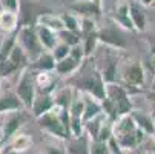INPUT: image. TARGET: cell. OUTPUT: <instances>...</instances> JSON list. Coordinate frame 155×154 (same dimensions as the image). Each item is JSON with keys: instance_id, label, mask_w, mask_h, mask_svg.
Returning a JSON list of instances; mask_svg holds the SVG:
<instances>
[{"instance_id": "14", "label": "cell", "mask_w": 155, "mask_h": 154, "mask_svg": "<svg viewBox=\"0 0 155 154\" xmlns=\"http://www.w3.org/2000/svg\"><path fill=\"white\" fill-rule=\"evenodd\" d=\"M89 142L91 139L86 133L78 137H69L66 145V154H89Z\"/></svg>"}, {"instance_id": "20", "label": "cell", "mask_w": 155, "mask_h": 154, "mask_svg": "<svg viewBox=\"0 0 155 154\" xmlns=\"http://www.w3.org/2000/svg\"><path fill=\"white\" fill-rule=\"evenodd\" d=\"M29 68L35 71H54L55 60L51 54V51H43L34 62L29 63Z\"/></svg>"}, {"instance_id": "26", "label": "cell", "mask_w": 155, "mask_h": 154, "mask_svg": "<svg viewBox=\"0 0 155 154\" xmlns=\"http://www.w3.org/2000/svg\"><path fill=\"white\" fill-rule=\"evenodd\" d=\"M57 39L58 42H63L69 46H75L81 42V37H80V33H74V31H69V29H61L57 33Z\"/></svg>"}, {"instance_id": "15", "label": "cell", "mask_w": 155, "mask_h": 154, "mask_svg": "<svg viewBox=\"0 0 155 154\" xmlns=\"http://www.w3.org/2000/svg\"><path fill=\"white\" fill-rule=\"evenodd\" d=\"M34 28H35V34H37V37H38V40H40V43H41L43 50L51 51V50L57 45V42H58L57 33H54V31L49 29V28L41 26V25H34Z\"/></svg>"}, {"instance_id": "24", "label": "cell", "mask_w": 155, "mask_h": 154, "mask_svg": "<svg viewBox=\"0 0 155 154\" xmlns=\"http://www.w3.org/2000/svg\"><path fill=\"white\" fill-rule=\"evenodd\" d=\"M8 60L17 68V71H21L26 67H29V60H28L26 54L23 53V50L17 45V42H15V45L12 46V50H11V53L8 56Z\"/></svg>"}, {"instance_id": "28", "label": "cell", "mask_w": 155, "mask_h": 154, "mask_svg": "<svg viewBox=\"0 0 155 154\" xmlns=\"http://www.w3.org/2000/svg\"><path fill=\"white\" fill-rule=\"evenodd\" d=\"M68 111L72 117H83V113H84V100H83V96L81 93L78 96H74L69 108H68Z\"/></svg>"}, {"instance_id": "22", "label": "cell", "mask_w": 155, "mask_h": 154, "mask_svg": "<svg viewBox=\"0 0 155 154\" xmlns=\"http://www.w3.org/2000/svg\"><path fill=\"white\" fill-rule=\"evenodd\" d=\"M18 28V12L14 11H0V29L3 33H14Z\"/></svg>"}, {"instance_id": "46", "label": "cell", "mask_w": 155, "mask_h": 154, "mask_svg": "<svg viewBox=\"0 0 155 154\" xmlns=\"http://www.w3.org/2000/svg\"><path fill=\"white\" fill-rule=\"evenodd\" d=\"M0 151H2V145H0Z\"/></svg>"}, {"instance_id": "16", "label": "cell", "mask_w": 155, "mask_h": 154, "mask_svg": "<svg viewBox=\"0 0 155 154\" xmlns=\"http://www.w3.org/2000/svg\"><path fill=\"white\" fill-rule=\"evenodd\" d=\"M35 25H41L45 28H49L54 33H58V31L64 29L61 17L55 15V14H51V12H40L37 15V19H35Z\"/></svg>"}, {"instance_id": "13", "label": "cell", "mask_w": 155, "mask_h": 154, "mask_svg": "<svg viewBox=\"0 0 155 154\" xmlns=\"http://www.w3.org/2000/svg\"><path fill=\"white\" fill-rule=\"evenodd\" d=\"M130 117L134 119L135 125L138 129H141L146 136H152L155 134V120L150 114L143 113V111H130Z\"/></svg>"}, {"instance_id": "42", "label": "cell", "mask_w": 155, "mask_h": 154, "mask_svg": "<svg viewBox=\"0 0 155 154\" xmlns=\"http://www.w3.org/2000/svg\"><path fill=\"white\" fill-rule=\"evenodd\" d=\"M150 90H155V73H153V80H152V86H150Z\"/></svg>"}, {"instance_id": "12", "label": "cell", "mask_w": 155, "mask_h": 154, "mask_svg": "<svg viewBox=\"0 0 155 154\" xmlns=\"http://www.w3.org/2000/svg\"><path fill=\"white\" fill-rule=\"evenodd\" d=\"M23 105L15 93L6 91L0 96V114H9L15 111H23Z\"/></svg>"}, {"instance_id": "38", "label": "cell", "mask_w": 155, "mask_h": 154, "mask_svg": "<svg viewBox=\"0 0 155 154\" xmlns=\"http://www.w3.org/2000/svg\"><path fill=\"white\" fill-rule=\"evenodd\" d=\"M146 97H147V100H149V103L152 105V109L155 111V90H150L147 94H146Z\"/></svg>"}, {"instance_id": "36", "label": "cell", "mask_w": 155, "mask_h": 154, "mask_svg": "<svg viewBox=\"0 0 155 154\" xmlns=\"http://www.w3.org/2000/svg\"><path fill=\"white\" fill-rule=\"evenodd\" d=\"M45 154H66V146L57 143H46Z\"/></svg>"}, {"instance_id": "17", "label": "cell", "mask_w": 155, "mask_h": 154, "mask_svg": "<svg viewBox=\"0 0 155 154\" xmlns=\"http://www.w3.org/2000/svg\"><path fill=\"white\" fill-rule=\"evenodd\" d=\"M81 96H83V100H84V113H83V117H81L83 122H87V120H91V119H94V117H97L103 113L101 105L95 97H92L89 94H84V93H81Z\"/></svg>"}, {"instance_id": "1", "label": "cell", "mask_w": 155, "mask_h": 154, "mask_svg": "<svg viewBox=\"0 0 155 154\" xmlns=\"http://www.w3.org/2000/svg\"><path fill=\"white\" fill-rule=\"evenodd\" d=\"M71 86H74V90H77L80 93L95 97L98 102H101L106 97V83L101 77L100 70H97V68L87 70L86 73L74 77L71 80Z\"/></svg>"}, {"instance_id": "40", "label": "cell", "mask_w": 155, "mask_h": 154, "mask_svg": "<svg viewBox=\"0 0 155 154\" xmlns=\"http://www.w3.org/2000/svg\"><path fill=\"white\" fill-rule=\"evenodd\" d=\"M149 46H150V53L155 56V37H153V39L149 42Z\"/></svg>"}, {"instance_id": "23", "label": "cell", "mask_w": 155, "mask_h": 154, "mask_svg": "<svg viewBox=\"0 0 155 154\" xmlns=\"http://www.w3.org/2000/svg\"><path fill=\"white\" fill-rule=\"evenodd\" d=\"M32 146V137L29 134H20L17 133L9 139V149L12 152H25Z\"/></svg>"}, {"instance_id": "34", "label": "cell", "mask_w": 155, "mask_h": 154, "mask_svg": "<svg viewBox=\"0 0 155 154\" xmlns=\"http://www.w3.org/2000/svg\"><path fill=\"white\" fill-rule=\"evenodd\" d=\"M69 56H71L74 60H77L78 63H83V60L86 59V56H84V50H83V46H81V43H78V45H75V46H71Z\"/></svg>"}, {"instance_id": "25", "label": "cell", "mask_w": 155, "mask_h": 154, "mask_svg": "<svg viewBox=\"0 0 155 154\" xmlns=\"http://www.w3.org/2000/svg\"><path fill=\"white\" fill-rule=\"evenodd\" d=\"M117 65H118V62H117L115 57L107 56L104 67H103V70L100 71V73H101V77H103V80H104L106 85L117 82Z\"/></svg>"}, {"instance_id": "21", "label": "cell", "mask_w": 155, "mask_h": 154, "mask_svg": "<svg viewBox=\"0 0 155 154\" xmlns=\"http://www.w3.org/2000/svg\"><path fill=\"white\" fill-rule=\"evenodd\" d=\"M74 93H75L74 86H71V85L63 86L61 90H58L55 94H52V97H54V105H55L57 108L68 109L69 105H71V102H72V99H74Z\"/></svg>"}, {"instance_id": "44", "label": "cell", "mask_w": 155, "mask_h": 154, "mask_svg": "<svg viewBox=\"0 0 155 154\" xmlns=\"http://www.w3.org/2000/svg\"><path fill=\"white\" fill-rule=\"evenodd\" d=\"M0 133H2V125H0Z\"/></svg>"}, {"instance_id": "10", "label": "cell", "mask_w": 155, "mask_h": 154, "mask_svg": "<svg viewBox=\"0 0 155 154\" xmlns=\"http://www.w3.org/2000/svg\"><path fill=\"white\" fill-rule=\"evenodd\" d=\"M129 19L132 22V25H134V29L135 31H146V12H144V6L140 3V2H135V0H132L129 2Z\"/></svg>"}, {"instance_id": "18", "label": "cell", "mask_w": 155, "mask_h": 154, "mask_svg": "<svg viewBox=\"0 0 155 154\" xmlns=\"http://www.w3.org/2000/svg\"><path fill=\"white\" fill-rule=\"evenodd\" d=\"M80 67H81V63H78V62L74 60L71 56H68V57H64V59L55 62L54 71H55L58 76H61V77H68V76H72L74 73H77V71L80 70Z\"/></svg>"}, {"instance_id": "11", "label": "cell", "mask_w": 155, "mask_h": 154, "mask_svg": "<svg viewBox=\"0 0 155 154\" xmlns=\"http://www.w3.org/2000/svg\"><path fill=\"white\" fill-rule=\"evenodd\" d=\"M71 11L75 12L80 17H98L101 14V6L95 5L91 0H78V2L71 5Z\"/></svg>"}, {"instance_id": "32", "label": "cell", "mask_w": 155, "mask_h": 154, "mask_svg": "<svg viewBox=\"0 0 155 154\" xmlns=\"http://www.w3.org/2000/svg\"><path fill=\"white\" fill-rule=\"evenodd\" d=\"M69 128H71V137H78L84 133V122L80 117H72L71 116Z\"/></svg>"}, {"instance_id": "4", "label": "cell", "mask_w": 155, "mask_h": 154, "mask_svg": "<svg viewBox=\"0 0 155 154\" xmlns=\"http://www.w3.org/2000/svg\"><path fill=\"white\" fill-rule=\"evenodd\" d=\"M106 97L115 105L118 116L130 114V111L134 109V105H132L127 88H124L123 85H118L117 82L106 85Z\"/></svg>"}, {"instance_id": "7", "label": "cell", "mask_w": 155, "mask_h": 154, "mask_svg": "<svg viewBox=\"0 0 155 154\" xmlns=\"http://www.w3.org/2000/svg\"><path fill=\"white\" fill-rule=\"evenodd\" d=\"M123 82L126 83V88H138L143 90L144 86V70L140 62H130L123 68L121 73Z\"/></svg>"}, {"instance_id": "8", "label": "cell", "mask_w": 155, "mask_h": 154, "mask_svg": "<svg viewBox=\"0 0 155 154\" xmlns=\"http://www.w3.org/2000/svg\"><path fill=\"white\" fill-rule=\"evenodd\" d=\"M25 123V116L23 111H15V113H9L8 119L5 120V123L2 125V140H9L12 136H15L18 133V129L23 126Z\"/></svg>"}, {"instance_id": "43", "label": "cell", "mask_w": 155, "mask_h": 154, "mask_svg": "<svg viewBox=\"0 0 155 154\" xmlns=\"http://www.w3.org/2000/svg\"><path fill=\"white\" fill-rule=\"evenodd\" d=\"M91 2H94L95 5H98V6H101V0H91Z\"/></svg>"}, {"instance_id": "3", "label": "cell", "mask_w": 155, "mask_h": 154, "mask_svg": "<svg viewBox=\"0 0 155 154\" xmlns=\"http://www.w3.org/2000/svg\"><path fill=\"white\" fill-rule=\"evenodd\" d=\"M14 93L20 99L25 109H31L32 102L37 96V86H35V80H34V71L29 67L20 71V77L17 80Z\"/></svg>"}, {"instance_id": "2", "label": "cell", "mask_w": 155, "mask_h": 154, "mask_svg": "<svg viewBox=\"0 0 155 154\" xmlns=\"http://www.w3.org/2000/svg\"><path fill=\"white\" fill-rule=\"evenodd\" d=\"M15 39H17V45L26 54L29 63L34 62L43 51H46V50H43L41 43L35 34L34 25H21L15 33Z\"/></svg>"}, {"instance_id": "30", "label": "cell", "mask_w": 155, "mask_h": 154, "mask_svg": "<svg viewBox=\"0 0 155 154\" xmlns=\"http://www.w3.org/2000/svg\"><path fill=\"white\" fill-rule=\"evenodd\" d=\"M69 51H71V46L69 45H66V43H63V42H57V45L51 50V54H52L54 60L58 62V60H61L64 57H68L69 56Z\"/></svg>"}, {"instance_id": "37", "label": "cell", "mask_w": 155, "mask_h": 154, "mask_svg": "<svg viewBox=\"0 0 155 154\" xmlns=\"http://www.w3.org/2000/svg\"><path fill=\"white\" fill-rule=\"evenodd\" d=\"M106 145H107L110 154H121V152H123V149L120 148V145H118V142H117V139H115L114 136L109 137V139L106 140Z\"/></svg>"}, {"instance_id": "45", "label": "cell", "mask_w": 155, "mask_h": 154, "mask_svg": "<svg viewBox=\"0 0 155 154\" xmlns=\"http://www.w3.org/2000/svg\"><path fill=\"white\" fill-rule=\"evenodd\" d=\"M146 154H155V152H146Z\"/></svg>"}, {"instance_id": "29", "label": "cell", "mask_w": 155, "mask_h": 154, "mask_svg": "<svg viewBox=\"0 0 155 154\" xmlns=\"http://www.w3.org/2000/svg\"><path fill=\"white\" fill-rule=\"evenodd\" d=\"M110 19H112L114 25H120L123 26L124 29H129V31H135L134 29V25L129 19V14H117V12H112L110 14Z\"/></svg>"}, {"instance_id": "41", "label": "cell", "mask_w": 155, "mask_h": 154, "mask_svg": "<svg viewBox=\"0 0 155 154\" xmlns=\"http://www.w3.org/2000/svg\"><path fill=\"white\" fill-rule=\"evenodd\" d=\"M3 40H5V37L0 34V50H2V45H3Z\"/></svg>"}, {"instance_id": "47", "label": "cell", "mask_w": 155, "mask_h": 154, "mask_svg": "<svg viewBox=\"0 0 155 154\" xmlns=\"http://www.w3.org/2000/svg\"><path fill=\"white\" fill-rule=\"evenodd\" d=\"M152 6H155V2H153V5H152Z\"/></svg>"}, {"instance_id": "9", "label": "cell", "mask_w": 155, "mask_h": 154, "mask_svg": "<svg viewBox=\"0 0 155 154\" xmlns=\"http://www.w3.org/2000/svg\"><path fill=\"white\" fill-rule=\"evenodd\" d=\"M54 97L52 94H46V93H37L34 102H32V106H31V113L35 119L41 117L43 114L49 113L51 109L54 108Z\"/></svg>"}, {"instance_id": "27", "label": "cell", "mask_w": 155, "mask_h": 154, "mask_svg": "<svg viewBox=\"0 0 155 154\" xmlns=\"http://www.w3.org/2000/svg\"><path fill=\"white\" fill-rule=\"evenodd\" d=\"M60 17H61V22L64 25V29H69V31H74V33H80V19H78V15L71 14V12H64Z\"/></svg>"}, {"instance_id": "33", "label": "cell", "mask_w": 155, "mask_h": 154, "mask_svg": "<svg viewBox=\"0 0 155 154\" xmlns=\"http://www.w3.org/2000/svg\"><path fill=\"white\" fill-rule=\"evenodd\" d=\"M89 154H110L106 142L100 140H91L89 142Z\"/></svg>"}, {"instance_id": "48", "label": "cell", "mask_w": 155, "mask_h": 154, "mask_svg": "<svg viewBox=\"0 0 155 154\" xmlns=\"http://www.w3.org/2000/svg\"><path fill=\"white\" fill-rule=\"evenodd\" d=\"M0 82H2V77H0Z\"/></svg>"}, {"instance_id": "39", "label": "cell", "mask_w": 155, "mask_h": 154, "mask_svg": "<svg viewBox=\"0 0 155 154\" xmlns=\"http://www.w3.org/2000/svg\"><path fill=\"white\" fill-rule=\"evenodd\" d=\"M138 2H140L143 6H152L155 0H138Z\"/></svg>"}, {"instance_id": "6", "label": "cell", "mask_w": 155, "mask_h": 154, "mask_svg": "<svg viewBox=\"0 0 155 154\" xmlns=\"http://www.w3.org/2000/svg\"><path fill=\"white\" fill-rule=\"evenodd\" d=\"M97 36H98V43H103L104 46L114 48V50H126L127 48V42H126L124 36L115 26L98 28Z\"/></svg>"}, {"instance_id": "35", "label": "cell", "mask_w": 155, "mask_h": 154, "mask_svg": "<svg viewBox=\"0 0 155 154\" xmlns=\"http://www.w3.org/2000/svg\"><path fill=\"white\" fill-rule=\"evenodd\" d=\"M0 5L6 11H14V12L20 11V0H0Z\"/></svg>"}, {"instance_id": "5", "label": "cell", "mask_w": 155, "mask_h": 154, "mask_svg": "<svg viewBox=\"0 0 155 154\" xmlns=\"http://www.w3.org/2000/svg\"><path fill=\"white\" fill-rule=\"evenodd\" d=\"M37 120H38V126L43 131H46L49 136H52L54 139H60V140H68L69 139V136L66 134V131H64V128H63V125L58 119L55 108H52L49 113L43 114Z\"/></svg>"}, {"instance_id": "31", "label": "cell", "mask_w": 155, "mask_h": 154, "mask_svg": "<svg viewBox=\"0 0 155 154\" xmlns=\"http://www.w3.org/2000/svg\"><path fill=\"white\" fill-rule=\"evenodd\" d=\"M109 137H112V122H110V120L106 117L104 122H103L101 126H100V131H98V134H97V139H95V140L106 142Z\"/></svg>"}, {"instance_id": "19", "label": "cell", "mask_w": 155, "mask_h": 154, "mask_svg": "<svg viewBox=\"0 0 155 154\" xmlns=\"http://www.w3.org/2000/svg\"><path fill=\"white\" fill-rule=\"evenodd\" d=\"M97 29H89V31H81L80 33V37H81V46L84 50V56L86 59H89L92 56V53L95 51L97 48V43H98V36H97Z\"/></svg>"}]
</instances>
